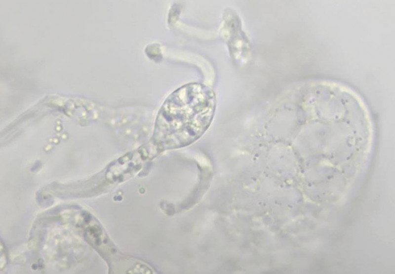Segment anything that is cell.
<instances>
[{
    "label": "cell",
    "mask_w": 395,
    "mask_h": 274,
    "mask_svg": "<svg viewBox=\"0 0 395 274\" xmlns=\"http://www.w3.org/2000/svg\"><path fill=\"white\" fill-rule=\"evenodd\" d=\"M216 109L213 91L198 83L186 84L170 94L155 120L152 142L159 153L191 145L206 131Z\"/></svg>",
    "instance_id": "6da1fadb"
}]
</instances>
